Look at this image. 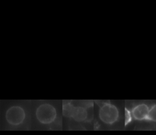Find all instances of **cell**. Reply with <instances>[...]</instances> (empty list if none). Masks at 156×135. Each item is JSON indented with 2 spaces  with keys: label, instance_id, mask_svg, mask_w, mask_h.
I'll use <instances>...</instances> for the list:
<instances>
[{
  "label": "cell",
  "instance_id": "cell-1",
  "mask_svg": "<svg viewBox=\"0 0 156 135\" xmlns=\"http://www.w3.org/2000/svg\"><path fill=\"white\" fill-rule=\"evenodd\" d=\"M57 111L51 104L44 103L40 105L36 109L35 116L38 121L44 125L53 123L57 118Z\"/></svg>",
  "mask_w": 156,
  "mask_h": 135
},
{
  "label": "cell",
  "instance_id": "cell-2",
  "mask_svg": "<svg viewBox=\"0 0 156 135\" xmlns=\"http://www.w3.org/2000/svg\"><path fill=\"white\" fill-rule=\"evenodd\" d=\"M99 117L104 123L113 124L118 119L119 111L115 105L110 103H104L100 107Z\"/></svg>",
  "mask_w": 156,
  "mask_h": 135
},
{
  "label": "cell",
  "instance_id": "cell-3",
  "mask_svg": "<svg viewBox=\"0 0 156 135\" xmlns=\"http://www.w3.org/2000/svg\"><path fill=\"white\" fill-rule=\"evenodd\" d=\"M5 117L8 123L12 126H18L24 121L26 112L22 106L13 105L7 109Z\"/></svg>",
  "mask_w": 156,
  "mask_h": 135
},
{
  "label": "cell",
  "instance_id": "cell-4",
  "mask_svg": "<svg viewBox=\"0 0 156 135\" xmlns=\"http://www.w3.org/2000/svg\"><path fill=\"white\" fill-rule=\"evenodd\" d=\"M149 108L145 103H141L135 106L131 111L133 118L138 120H147L149 111Z\"/></svg>",
  "mask_w": 156,
  "mask_h": 135
},
{
  "label": "cell",
  "instance_id": "cell-5",
  "mask_svg": "<svg viewBox=\"0 0 156 135\" xmlns=\"http://www.w3.org/2000/svg\"><path fill=\"white\" fill-rule=\"evenodd\" d=\"M71 117L76 122H82L88 120L89 117L87 108L83 106H76L74 107Z\"/></svg>",
  "mask_w": 156,
  "mask_h": 135
},
{
  "label": "cell",
  "instance_id": "cell-6",
  "mask_svg": "<svg viewBox=\"0 0 156 135\" xmlns=\"http://www.w3.org/2000/svg\"><path fill=\"white\" fill-rule=\"evenodd\" d=\"M74 106L70 101H63L62 106L63 114L67 117H71Z\"/></svg>",
  "mask_w": 156,
  "mask_h": 135
},
{
  "label": "cell",
  "instance_id": "cell-7",
  "mask_svg": "<svg viewBox=\"0 0 156 135\" xmlns=\"http://www.w3.org/2000/svg\"><path fill=\"white\" fill-rule=\"evenodd\" d=\"M156 118V107L155 105H153L150 109L148 114L147 119L149 120L155 121Z\"/></svg>",
  "mask_w": 156,
  "mask_h": 135
},
{
  "label": "cell",
  "instance_id": "cell-8",
  "mask_svg": "<svg viewBox=\"0 0 156 135\" xmlns=\"http://www.w3.org/2000/svg\"><path fill=\"white\" fill-rule=\"evenodd\" d=\"M132 117L131 112L127 109H126V124L128 123L130 121Z\"/></svg>",
  "mask_w": 156,
  "mask_h": 135
}]
</instances>
